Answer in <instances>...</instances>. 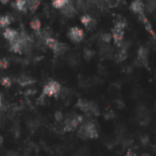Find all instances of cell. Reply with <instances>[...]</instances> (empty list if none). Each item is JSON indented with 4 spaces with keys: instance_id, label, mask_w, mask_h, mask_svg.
<instances>
[{
    "instance_id": "cell-1",
    "label": "cell",
    "mask_w": 156,
    "mask_h": 156,
    "mask_svg": "<svg viewBox=\"0 0 156 156\" xmlns=\"http://www.w3.org/2000/svg\"><path fill=\"white\" fill-rule=\"evenodd\" d=\"M126 27V22L124 20H119L116 22L114 28L112 29V39L118 47H120L123 43L124 39V29Z\"/></svg>"
},
{
    "instance_id": "cell-2",
    "label": "cell",
    "mask_w": 156,
    "mask_h": 156,
    "mask_svg": "<svg viewBox=\"0 0 156 156\" xmlns=\"http://www.w3.org/2000/svg\"><path fill=\"white\" fill-rule=\"evenodd\" d=\"M79 136L83 138H90V139H95L98 137V129L97 127L94 123L92 122H87L84 125L81 126L79 129Z\"/></svg>"
},
{
    "instance_id": "cell-3",
    "label": "cell",
    "mask_w": 156,
    "mask_h": 156,
    "mask_svg": "<svg viewBox=\"0 0 156 156\" xmlns=\"http://www.w3.org/2000/svg\"><path fill=\"white\" fill-rule=\"evenodd\" d=\"M45 44L56 55L62 54L65 51V50H66V47H65V45L63 43L60 42L59 41H57L56 39L51 38V37H47L45 39Z\"/></svg>"
},
{
    "instance_id": "cell-4",
    "label": "cell",
    "mask_w": 156,
    "mask_h": 156,
    "mask_svg": "<svg viewBox=\"0 0 156 156\" xmlns=\"http://www.w3.org/2000/svg\"><path fill=\"white\" fill-rule=\"evenodd\" d=\"M61 91V85L56 81L48 82L43 87V95L48 97L57 96Z\"/></svg>"
},
{
    "instance_id": "cell-5",
    "label": "cell",
    "mask_w": 156,
    "mask_h": 156,
    "mask_svg": "<svg viewBox=\"0 0 156 156\" xmlns=\"http://www.w3.org/2000/svg\"><path fill=\"white\" fill-rule=\"evenodd\" d=\"M67 35H68V38L73 42H80L83 41L85 37V32L79 27H72L69 30Z\"/></svg>"
},
{
    "instance_id": "cell-6",
    "label": "cell",
    "mask_w": 156,
    "mask_h": 156,
    "mask_svg": "<svg viewBox=\"0 0 156 156\" xmlns=\"http://www.w3.org/2000/svg\"><path fill=\"white\" fill-rule=\"evenodd\" d=\"M76 107L80 110L85 111V112H92V113L97 114L98 111V106L96 104L88 102V101H87L85 99H79V100H78V102L76 104Z\"/></svg>"
},
{
    "instance_id": "cell-7",
    "label": "cell",
    "mask_w": 156,
    "mask_h": 156,
    "mask_svg": "<svg viewBox=\"0 0 156 156\" xmlns=\"http://www.w3.org/2000/svg\"><path fill=\"white\" fill-rule=\"evenodd\" d=\"M83 120V118L81 116H74L73 118H68L65 120L64 123V129L66 131H73L74 130L77 126L79 125Z\"/></svg>"
},
{
    "instance_id": "cell-8",
    "label": "cell",
    "mask_w": 156,
    "mask_h": 156,
    "mask_svg": "<svg viewBox=\"0 0 156 156\" xmlns=\"http://www.w3.org/2000/svg\"><path fill=\"white\" fill-rule=\"evenodd\" d=\"M148 55H149V50L147 47L140 46L138 50V58L137 61L140 64V66L148 67Z\"/></svg>"
},
{
    "instance_id": "cell-9",
    "label": "cell",
    "mask_w": 156,
    "mask_h": 156,
    "mask_svg": "<svg viewBox=\"0 0 156 156\" xmlns=\"http://www.w3.org/2000/svg\"><path fill=\"white\" fill-rule=\"evenodd\" d=\"M19 35H20L19 32H18L16 30L11 29V28H7V29H5V30H4V32H3L4 38H5L7 41H9V43L12 42V41H14L19 37Z\"/></svg>"
},
{
    "instance_id": "cell-10",
    "label": "cell",
    "mask_w": 156,
    "mask_h": 156,
    "mask_svg": "<svg viewBox=\"0 0 156 156\" xmlns=\"http://www.w3.org/2000/svg\"><path fill=\"white\" fill-rule=\"evenodd\" d=\"M139 16V20L142 22V24L144 25V27H145V29H146V30L152 36V38L156 41V35H155V32L153 31V30H152V28H151V23L149 22V20H147V18H146V16L144 15V13H141V14H140V15H138Z\"/></svg>"
},
{
    "instance_id": "cell-11",
    "label": "cell",
    "mask_w": 156,
    "mask_h": 156,
    "mask_svg": "<svg viewBox=\"0 0 156 156\" xmlns=\"http://www.w3.org/2000/svg\"><path fill=\"white\" fill-rule=\"evenodd\" d=\"M130 9L138 15L144 13V5L142 0H133L130 4Z\"/></svg>"
},
{
    "instance_id": "cell-12",
    "label": "cell",
    "mask_w": 156,
    "mask_h": 156,
    "mask_svg": "<svg viewBox=\"0 0 156 156\" xmlns=\"http://www.w3.org/2000/svg\"><path fill=\"white\" fill-rule=\"evenodd\" d=\"M137 115L140 119H149L150 118V113L147 108L143 105H140L137 108Z\"/></svg>"
},
{
    "instance_id": "cell-13",
    "label": "cell",
    "mask_w": 156,
    "mask_h": 156,
    "mask_svg": "<svg viewBox=\"0 0 156 156\" xmlns=\"http://www.w3.org/2000/svg\"><path fill=\"white\" fill-rule=\"evenodd\" d=\"M143 5L144 10H146L148 13H153L156 9V0H145Z\"/></svg>"
},
{
    "instance_id": "cell-14",
    "label": "cell",
    "mask_w": 156,
    "mask_h": 156,
    "mask_svg": "<svg viewBox=\"0 0 156 156\" xmlns=\"http://www.w3.org/2000/svg\"><path fill=\"white\" fill-rule=\"evenodd\" d=\"M18 83L21 87H27V86H30V85L33 84L34 80L32 79L31 77H30L28 75H21L18 79Z\"/></svg>"
},
{
    "instance_id": "cell-15",
    "label": "cell",
    "mask_w": 156,
    "mask_h": 156,
    "mask_svg": "<svg viewBox=\"0 0 156 156\" xmlns=\"http://www.w3.org/2000/svg\"><path fill=\"white\" fill-rule=\"evenodd\" d=\"M11 24V18L9 15H4L0 17V28L7 29Z\"/></svg>"
},
{
    "instance_id": "cell-16",
    "label": "cell",
    "mask_w": 156,
    "mask_h": 156,
    "mask_svg": "<svg viewBox=\"0 0 156 156\" xmlns=\"http://www.w3.org/2000/svg\"><path fill=\"white\" fill-rule=\"evenodd\" d=\"M40 3L41 1L40 0H27V7H28V9L30 10V12H35L39 6H40Z\"/></svg>"
},
{
    "instance_id": "cell-17",
    "label": "cell",
    "mask_w": 156,
    "mask_h": 156,
    "mask_svg": "<svg viewBox=\"0 0 156 156\" xmlns=\"http://www.w3.org/2000/svg\"><path fill=\"white\" fill-rule=\"evenodd\" d=\"M69 3V0H51V6L56 9H63Z\"/></svg>"
},
{
    "instance_id": "cell-18",
    "label": "cell",
    "mask_w": 156,
    "mask_h": 156,
    "mask_svg": "<svg viewBox=\"0 0 156 156\" xmlns=\"http://www.w3.org/2000/svg\"><path fill=\"white\" fill-rule=\"evenodd\" d=\"M61 10H62V13L64 14V15L67 16V17H72V16L75 13V10H74L73 5H71L70 3H68V4H67L63 9H62Z\"/></svg>"
},
{
    "instance_id": "cell-19",
    "label": "cell",
    "mask_w": 156,
    "mask_h": 156,
    "mask_svg": "<svg viewBox=\"0 0 156 156\" xmlns=\"http://www.w3.org/2000/svg\"><path fill=\"white\" fill-rule=\"evenodd\" d=\"M16 8L20 12H26L28 10L27 0H16Z\"/></svg>"
},
{
    "instance_id": "cell-20",
    "label": "cell",
    "mask_w": 156,
    "mask_h": 156,
    "mask_svg": "<svg viewBox=\"0 0 156 156\" xmlns=\"http://www.w3.org/2000/svg\"><path fill=\"white\" fill-rule=\"evenodd\" d=\"M93 22H94V20H93L89 15H87V14H86V15H84V16L81 17V23H82L85 27H87V28H89Z\"/></svg>"
},
{
    "instance_id": "cell-21",
    "label": "cell",
    "mask_w": 156,
    "mask_h": 156,
    "mask_svg": "<svg viewBox=\"0 0 156 156\" xmlns=\"http://www.w3.org/2000/svg\"><path fill=\"white\" fill-rule=\"evenodd\" d=\"M30 28L34 30V31H39L41 30V22L39 19H33L30 21Z\"/></svg>"
},
{
    "instance_id": "cell-22",
    "label": "cell",
    "mask_w": 156,
    "mask_h": 156,
    "mask_svg": "<svg viewBox=\"0 0 156 156\" xmlns=\"http://www.w3.org/2000/svg\"><path fill=\"white\" fill-rule=\"evenodd\" d=\"M0 82H1V84L6 87H9L11 86V79L9 77H3Z\"/></svg>"
},
{
    "instance_id": "cell-23",
    "label": "cell",
    "mask_w": 156,
    "mask_h": 156,
    "mask_svg": "<svg viewBox=\"0 0 156 156\" xmlns=\"http://www.w3.org/2000/svg\"><path fill=\"white\" fill-rule=\"evenodd\" d=\"M101 39H102V41H103L104 42L109 43V42L111 41L112 36H111V34H109V33H104V34L101 36Z\"/></svg>"
},
{
    "instance_id": "cell-24",
    "label": "cell",
    "mask_w": 156,
    "mask_h": 156,
    "mask_svg": "<svg viewBox=\"0 0 156 156\" xmlns=\"http://www.w3.org/2000/svg\"><path fill=\"white\" fill-rule=\"evenodd\" d=\"M140 143L143 145V146H147L149 143H150V140H149V137L148 135L144 134L140 137Z\"/></svg>"
},
{
    "instance_id": "cell-25",
    "label": "cell",
    "mask_w": 156,
    "mask_h": 156,
    "mask_svg": "<svg viewBox=\"0 0 156 156\" xmlns=\"http://www.w3.org/2000/svg\"><path fill=\"white\" fill-rule=\"evenodd\" d=\"M9 61L5 58H2V59H0V68H2V69H7L9 67Z\"/></svg>"
},
{
    "instance_id": "cell-26",
    "label": "cell",
    "mask_w": 156,
    "mask_h": 156,
    "mask_svg": "<svg viewBox=\"0 0 156 156\" xmlns=\"http://www.w3.org/2000/svg\"><path fill=\"white\" fill-rule=\"evenodd\" d=\"M119 0H107V5L110 8H115L119 5Z\"/></svg>"
},
{
    "instance_id": "cell-27",
    "label": "cell",
    "mask_w": 156,
    "mask_h": 156,
    "mask_svg": "<svg viewBox=\"0 0 156 156\" xmlns=\"http://www.w3.org/2000/svg\"><path fill=\"white\" fill-rule=\"evenodd\" d=\"M54 118L57 121H61L62 119H63V115L61 111H56L55 114H54Z\"/></svg>"
},
{
    "instance_id": "cell-28",
    "label": "cell",
    "mask_w": 156,
    "mask_h": 156,
    "mask_svg": "<svg viewBox=\"0 0 156 156\" xmlns=\"http://www.w3.org/2000/svg\"><path fill=\"white\" fill-rule=\"evenodd\" d=\"M93 54H94V52L92 51H87L85 56H86L87 59H91V57L93 56Z\"/></svg>"
},
{
    "instance_id": "cell-29",
    "label": "cell",
    "mask_w": 156,
    "mask_h": 156,
    "mask_svg": "<svg viewBox=\"0 0 156 156\" xmlns=\"http://www.w3.org/2000/svg\"><path fill=\"white\" fill-rule=\"evenodd\" d=\"M3 107V98H2V95H0V109L2 108Z\"/></svg>"
},
{
    "instance_id": "cell-30",
    "label": "cell",
    "mask_w": 156,
    "mask_h": 156,
    "mask_svg": "<svg viewBox=\"0 0 156 156\" xmlns=\"http://www.w3.org/2000/svg\"><path fill=\"white\" fill-rule=\"evenodd\" d=\"M126 156H136V154L133 153L131 151H129L127 152V155H126Z\"/></svg>"
},
{
    "instance_id": "cell-31",
    "label": "cell",
    "mask_w": 156,
    "mask_h": 156,
    "mask_svg": "<svg viewBox=\"0 0 156 156\" xmlns=\"http://www.w3.org/2000/svg\"><path fill=\"white\" fill-rule=\"evenodd\" d=\"M9 0H0V2H1L3 5H6V4H8V3H9Z\"/></svg>"
},
{
    "instance_id": "cell-32",
    "label": "cell",
    "mask_w": 156,
    "mask_h": 156,
    "mask_svg": "<svg viewBox=\"0 0 156 156\" xmlns=\"http://www.w3.org/2000/svg\"><path fill=\"white\" fill-rule=\"evenodd\" d=\"M141 156H151V155H150V154H148V153H143Z\"/></svg>"
},
{
    "instance_id": "cell-33",
    "label": "cell",
    "mask_w": 156,
    "mask_h": 156,
    "mask_svg": "<svg viewBox=\"0 0 156 156\" xmlns=\"http://www.w3.org/2000/svg\"><path fill=\"white\" fill-rule=\"evenodd\" d=\"M154 108H155V110H156V103H155V105H154Z\"/></svg>"
},
{
    "instance_id": "cell-34",
    "label": "cell",
    "mask_w": 156,
    "mask_h": 156,
    "mask_svg": "<svg viewBox=\"0 0 156 156\" xmlns=\"http://www.w3.org/2000/svg\"><path fill=\"white\" fill-rule=\"evenodd\" d=\"M155 149H156V145H155Z\"/></svg>"
},
{
    "instance_id": "cell-35",
    "label": "cell",
    "mask_w": 156,
    "mask_h": 156,
    "mask_svg": "<svg viewBox=\"0 0 156 156\" xmlns=\"http://www.w3.org/2000/svg\"><path fill=\"white\" fill-rule=\"evenodd\" d=\"M155 78H156V76H155Z\"/></svg>"
}]
</instances>
